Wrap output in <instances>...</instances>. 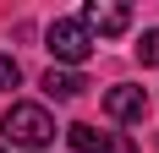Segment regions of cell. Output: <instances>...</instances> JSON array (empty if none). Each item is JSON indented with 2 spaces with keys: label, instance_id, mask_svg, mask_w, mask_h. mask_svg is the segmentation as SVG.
<instances>
[{
  "label": "cell",
  "instance_id": "obj_5",
  "mask_svg": "<svg viewBox=\"0 0 159 153\" xmlns=\"http://www.w3.org/2000/svg\"><path fill=\"white\" fill-rule=\"evenodd\" d=\"M104 115H110V120H143L148 115V93L132 88V82H121V88L104 93Z\"/></svg>",
  "mask_w": 159,
  "mask_h": 153
},
{
  "label": "cell",
  "instance_id": "obj_3",
  "mask_svg": "<svg viewBox=\"0 0 159 153\" xmlns=\"http://www.w3.org/2000/svg\"><path fill=\"white\" fill-rule=\"evenodd\" d=\"M66 142H71V153H137V142L121 137V131H93V126H66Z\"/></svg>",
  "mask_w": 159,
  "mask_h": 153
},
{
  "label": "cell",
  "instance_id": "obj_8",
  "mask_svg": "<svg viewBox=\"0 0 159 153\" xmlns=\"http://www.w3.org/2000/svg\"><path fill=\"white\" fill-rule=\"evenodd\" d=\"M137 55H143V66H159V28H148V33H143Z\"/></svg>",
  "mask_w": 159,
  "mask_h": 153
},
{
  "label": "cell",
  "instance_id": "obj_7",
  "mask_svg": "<svg viewBox=\"0 0 159 153\" xmlns=\"http://www.w3.org/2000/svg\"><path fill=\"white\" fill-rule=\"evenodd\" d=\"M16 82H22V66H16L11 55H0V93H11Z\"/></svg>",
  "mask_w": 159,
  "mask_h": 153
},
{
  "label": "cell",
  "instance_id": "obj_4",
  "mask_svg": "<svg viewBox=\"0 0 159 153\" xmlns=\"http://www.w3.org/2000/svg\"><path fill=\"white\" fill-rule=\"evenodd\" d=\"M82 28L115 38V33L132 28V11H126V6H110V0H88V6H82Z\"/></svg>",
  "mask_w": 159,
  "mask_h": 153
},
{
  "label": "cell",
  "instance_id": "obj_1",
  "mask_svg": "<svg viewBox=\"0 0 159 153\" xmlns=\"http://www.w3.org/2000/svg\"><path fill=\"white\" fill-rule=\"evenodd\" d=\"M0 131H6V142H16V148H49L55 142V120H49V109L44 104H11L6 109V120H0Z\"/></svg>",
  "mask_w": 159,
  "mask_h": 153
},
{
  "label": "cell",
  "instance_id": "obj_6",
  "mask_svg": "<svg viewBox=\"0 0 159 153\" xmlns=\"http://www.w3.org/2000/svg\"><path fill=\"white\" fill-rule=\"evenodd\" d=\"M82 88H88V82H82L77 71H66V66H49V71H44V93H49V98H61V104H66V98H77Z\"/></svg>",
  "mask_w": 159,
  "mask_h": 153
},
{
  "label": "cell",
  "instance_id": "obj_2",
  "mask_svg": "<svg viewBox=\"0 0 159 153\" xmlns=\"http://www.w3.org/2000/svg\"><path fill=\"white\" fill-rule=\"evenodd\" d=\"M44 38H49V55H55L66 71H71V66H82L88 55H93V33L82 28V22H71V16L49 22V33H44Z\"/></svg>",
  "mask_w": 159,
  "mask_h": 153
}]
</instances>
